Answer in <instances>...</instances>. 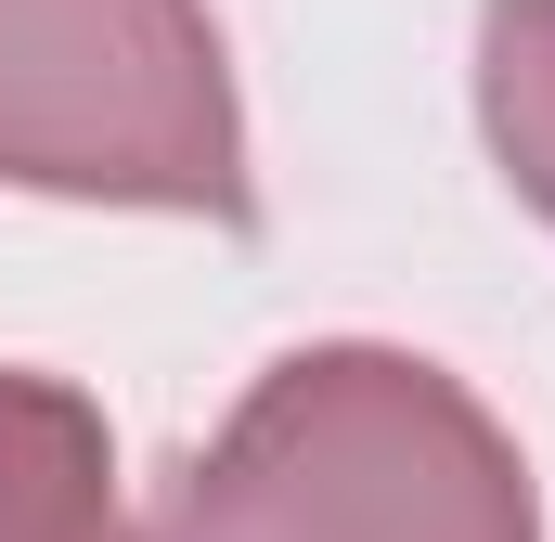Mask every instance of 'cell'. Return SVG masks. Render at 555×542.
<instances>
[{"label":"cell","mask_w":555,"mask_h":542,"mask_svg":"<svg viewBox=\"0 0 555 542\" xmlns=\"http://www.w3.org/2000/svg\"><path fill=\"white\" fill-rule=\"evenodd\" d=\"M181 542H530V504L439 375L297 362L194 478Z\"/></svg>","instance_id":"6da1fadb"},{"label":"cell","mask_w":555,"mask_h":542,"mask_svg":"<svg viewBox=\"0 0 555 542\" xmlns=\"http://www.w3.org/2000/svg\"><path fill=\"white\" fill-rule=\"evenodd\" d=\"M0 168L78 194H233V117L181 0H0Z\"/></svg>","instance_id":"7a4b0ae2"},{"label":"cell","mask_w":555,"mask_h":542,"mask_svg":"<svg viewBox=\"0 0 555 542\" xmlns=\"http://www.w3.org/2000/svg\"><path fill=\"white\" fill-rule=\"evenodd\" d=\"M0 542H130L104 504V439L65 388L0 375Z\"/></svg>","instance_id":"3957f363"},{"label":"cell","mask_w":555,"mask_h":542,"mask_svg":"<svg viewBox=\"0 0 555 542\" xmlns=\"http://www.w3.org/2000/svg\"><path fill=\"white\" fill-rule=\"evenodd\" d=\"M491 117H504V155L555 194V0H504V26H491Z\"/></svg>","instance_id":"277c9868"}]
</instances>
